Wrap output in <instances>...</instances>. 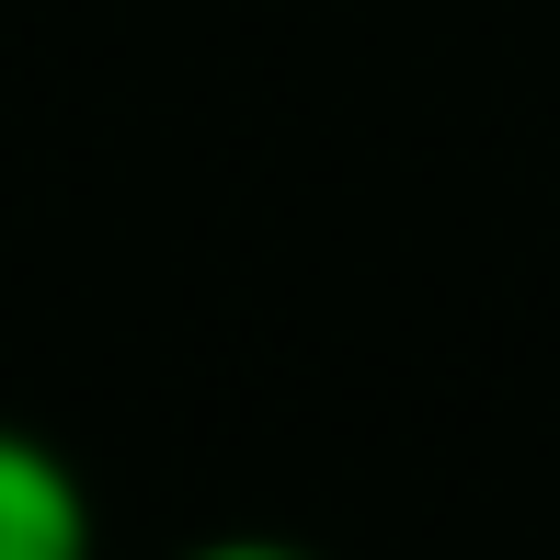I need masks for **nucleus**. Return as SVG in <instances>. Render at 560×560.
Returning a JSON list of instances; mask_svg holds the SVG:
<instances>
[{"instance_id": "f257e3e1", "label": "nucleus", "mask_w": 560, "mask_h": 560, "mask_svg": "<svg viewBox=\"0 0 560 560\" xmlns=\"http://www.w3.org/2000/svg\"><path fill=\"white\" fill-rule=\"evenodd\" d=\"M92 549V492L46 435L0 423V560H81Z\"/></svg>"}]
</instances>
